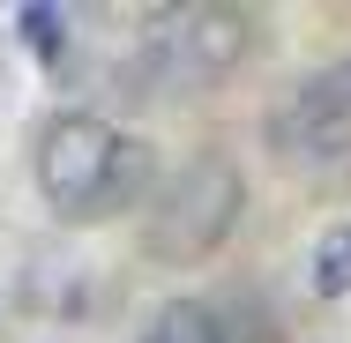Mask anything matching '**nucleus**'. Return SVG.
<instances>
[{
    "label": "nucleus",
    "mask_w": 351,
    "mask_h": 343,
    "mask_svg": "<svg viewBox=\"0 0 351 343\" xmlns=\"http://www.w3.org/2000/svg\"><path fill=\"white\" fill-rule=\"evenodd\" d=\"M149 179H157V149L142 135L105 127L97 112H60L38 135V194L68 224H105V216L142 209Z\"/></svg>",
    "instance_id": "obj_1"
},
{
    "label": "nucleus",
    "mask_w": 351,
    "mask_h": 343,
    "mask_svg": "<svg viewBox=\"0 0 351 343\" xmlns=\"http://www.w3.org/2000/svg\"><path fill=\"white\" fill-rule=\"evenodd\" d=\"M239 209H247V187H239V164L232 157H187L149 202H142V254L149 262H165V269H195V262H210L217 246L232 239V224H239Z\"/></svg>",
    "instance_id": "obj_2"
},
{
    "label": "nucleus",
    "mask_w": 351,
    "mask_h": 343,
    "mask_svg": "<svg viewBox=\"0 0 351 343\" xmlns=\"http://www.w3.org/2000/svg\"><path fill=\"white\" fill-rule=\"evenodd\" d=\"M247 60V15L239 8H157L135 53L120 60V90L128 97H157V90H202L217 75Z\"/></svg>",
    "instance_id": "obj_3"
},
{
    "label": "nucleus",
    "mask_w": 351,
    "mask_h": 343,
    "mask_svg": "<svg viewBox=\"0 0 351 343\" xmlns=\"http://www.w3.org/2000/svg\"><path fill=\"white\" fill-rule=\"evenodd\" d=\"M269 149L284 164H329L351 149V75H306L277 112H269Z\"/></svg>",
    "instance_id": "obj_4"
},
{
    "label": "nucleus",
    "mask_w": 351,
    "mask_h": 343,
    "mask_svg": "<svg viewBox=\"0 0 351 343\" xmlns=\"http://www.w3.org/2000/svg\"><path fill=\"white\" fill-rule=\"evenodd\" d=\"M142 343H232V329H224V306L210 298H165L142 321Z\"/></svg>",
    "instance_id": "obj_5"
},
{
    "label": "nucleus",
    "mask_w": 351,
    "mask_h": 343,
    "mask_svg": "<svg viewBox=\"0 0 351 343\" xmlns=\"http://www.w3.org/2000/svg\"><path fill=\"white\" fill-rule=\"evenodd\" d=\"M15 38L53 68V60H60V45H68V15H60L53 0H30V8H15Z\"/></svg>",
    "instance_id": "obj_6"
},
{
    "label": "nucleus",
    "mask_w": 351,
    "mask_h": 343,
    "mask_svg": "<svg viewBox=\"0 0 351 343\" xmlns=\"http://www.w3.org/2000/svg\"><path fill=\"white\" fill-rule=\"evenodd\" d=\"M314 291H322V298L351 291V224L322 231V246H314Z\"/></svg>",
    "instance_id": "obj_7"
},
{
    "label": "nucleus",
    "mask_w": 351,
    "mask_h": 343,
    "mask_svg": "<svg viewBox=\"0 0 351 343\" xmlns=\"http://www.w3.org/2000/svg\"><path fill=\"white\" fill-rule=\"evenodd\" d=\"M344 75H351V68H344Z\"/></svg>",
    "instance_id": "obj_8"
}]
</instances>
